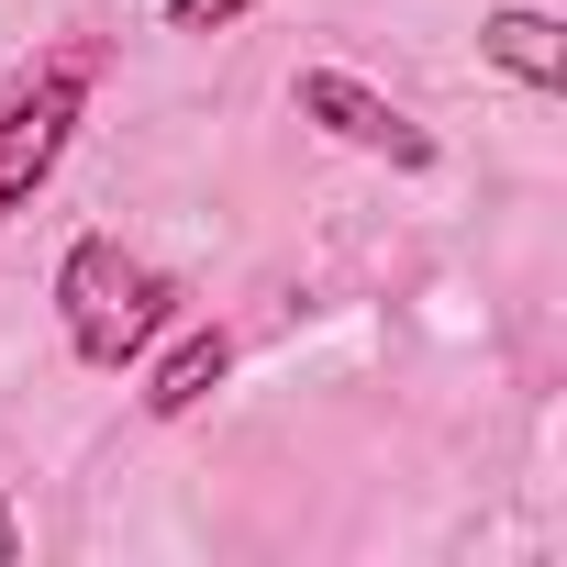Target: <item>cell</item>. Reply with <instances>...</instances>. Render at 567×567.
<instances>
[{"label":"cell","mask_w":567,"mask_h":567,"mask_svg":"<svg viewBox=\"0 0 567 567\" xmlns=\"http://www.w3.org/2000/svg\"><path fill=\"white\" fill-rule=\"evenodd\" d=\"M178 301H189L178 278H167L156 256L112 245V234H79V245L56 256V323H68V357L101 368V379L145 368V357L178 334Z\"/></svg>","instance_id":"6da1fadb"},{"label":"cell","mask_w":567,"mask_h":567,"mask_svg":"<svg viewBox=\"0 0 567 567\" xmlns=\"http://www.w3.org/2000/svg\"><path fill=\"white\" fill-rule=\"evenodd\" d=\"M90 90H101V45H56L34 79L0 90V223L34 212V189L56 178V156L90 123Z\"/></svg>","instance_id":"7a4b0ae2"},{"label":"cell","mask_w":567,"mask_h":567,"mask_svg":"<svg viewBox=\"0 0 567 567\" xmlns=\"http://www.w3.org/2000/svg\"><path fill=\"white\" fill-rule=\"evenodd\" d=\"M290 112H301V123H323L334 145H357V156L401 167V178H423V167H434V134H423L390 90H368L357 68H301V79H290Z\"/></svg>","instance_id":"3957f363"},{"label":"cell","mask_w":567,"mask_h":567,"mask_svg":"<svg viewBox=\"0 0 567 567\" xmlns=\"http://www.w3.org/2000/svg\"><path fill=\"white\" fill-rule=\"evenodd\" d=\"M478 56L501 68V79H523V90H567V23L556 12H534V0H501V12H478Z\"/></svg>","instance_id":"277c9868"},{"label":"cell","mask_w":567,"mask_h":567,"mask_svg":"<svg viewBox=\"0 0 567 567\" xmlns=\"http://www.w3.org/2000/svg\"><path fill=\"white\" fill-rule=\"evenodd\" d=\"M223 379H234V334L223 323H178V346L145 368V423H189Z\"/></svg>","instance_id":"5b68a950"},{"label":"cell","mask_w":567,"mask_h":567,"mask_svg":"<svg viewBox=\"0 0 567 567\" xmlns=\"http://www.w3.org/2000/svg\"><path fill=\"white\" fill-rule=\"evenodd\" d=\"M245 12H256V0H167V34H223Z\"/></svg>","instance_id":"8992f818"},{"label":"cell","mask_w":567,"mask_h":567,"mask_svg":"<svg viewBox=\"0 0 567 567\" xmlns=\"http://www.w3.org/2000/svg\"><path fill=\"white\" fill-rule=\"evenodd\" d=\"M23 556V523H12V501H0V567H12Z\"/></svg>","instance_id":"52a82bcc"}]
</instances>
